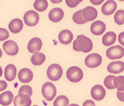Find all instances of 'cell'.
Instances as JSON below:
<instances>
[{
  "label": "cell",
  "mask_w": 124,
  "mask_h": 106,
  "mask_svg": "<svg viewBox=\"0 0 124 106\" xmlns=\"http://www.w3.org/2000/svg\"><path fill=\"white\" fill-rule=\"evenodd\" d=\"M93 49V41L85 35H79L73 41V50L77 52L89 53Z\"/></svg>",
  "instance_id": "1"
},
{
  "label": "cell",
  "mask_w": 124,
  "mask_h": 106,
  "mask_svg": "<svg viewBox=\"0 0 124 106\" xmlns=\"http://www.w3.org/2000/svg\"><path fill=\"white\" fill-rule=\"evenodd\" d=\"M41 94L46 101H54L57 98V88L51 81H47L41 87Z\"/></svg>",
  "instance_id": "2"
},
{
  "label": "cell",
  "mask_w": 124,
  "mask_h": 106,
  "mask_svg": "<svg viewBox=\"0 0 124 106\" xmlns=\"http://www.w3.org/2000/svg\"><path fill=\"white\" fill-rule=\"evenodd\" d=\"M63 75V70H62V67L59 64L54 63L51 65L48 66L47 68V77L49 80L51 81H58L60 80V78Z\"/></svg>",
  "instance_id": "3"
},
{
  "label": "cell",
  "mask_w": 124,
  "mask_h": 106,
  "mask_svg": "<svg viewBox=\"0 0 124 106\" xmlns=\"http://www.w3.org/2000/svg\"><path fill=\"white\" fill-rule=\"evenodd\" d=\"M84 77V73L78 66H71L66 70V78L71 82H79Z\"/></svg>",
  "instance_id": "4"
},
{
  "label": "cell",
  "mask_w": 124,
  "mask_h": 106,
  "mask_svg": "<svg viewBox=\"0 0 124 106\" xmlns=\"http://www.w3.org/2000/svg\"><path fill=\"white\" fill-rule=\"evenodd\" d=\"M39 14L37 11L34 10H30V11H26L25 14L23 16V22L26 26H30V27H34L38 24L39 22Z\"/></svg>",
  "instance_id": "5"
},
{
  "label": "cell",
  "mask_w": 124,
  "mask_h": 106,
  "mask_svg": "<svg viewBox=\"0 0 124 106\" xmlns=\"http://www.w3.org/2000/svg\"><path fill=\"white\" fill-rule=\"evenodd\" d=\"M106 55L108 59L118 61L119 59H122L124 56V47L122 46H111L106 51Z\"/></svg>",
  "instance_id": "6"
},
{
  "label": "cell",
  "mask_w": 124,
  "mask_h": 106,
  "mask_svg": "<svg viewBox=\"0 0 124 106\" xmlns=\"http://www.w3.org/2000/svg\"><path fill=\"white\" fill-rule=\"evenodd\" d=\"M102 63V57L98 53H90L85 59V65L89 68H96Z\"/></svg>",
  "instance_id": "7"
},
{
  "label": "cell",
  "mask_w": 124,
  "mask_h": 106,
  "mask_svg": "<svg viewBox=\"0 0 124 106\" xmlns=\"http://www.w3.org/2000/svg\"><path fill=\"white\" fill-rule=\"evenodd\" d=\"M2 50L6 54L13 56V55H16L19 53V46L13 40H7L2 45Z\"/></svg>",
  "instance_id": "8"
},
{
  "label": "cell",
  "mask_w": 124,
  "mask_h": 106,
  "mask_svg": "<svg viewBox=\"0 0 124 106\" xmlns=\"http://www.w3.org/2000/svg\"><path fill=\"white\" fill-rule=\"evenodd\" d=\"M41 48H43V40L38 37H34L32 38L27 43V51L32 54L37 52H40Z\"/></svg>",
  "instance_id": "9"
},
{
  "label": "cell",
  "mask_w": 124,
  "mask_h": 106,
  "mask_svg": "<svg viewBox=\"0 0 124 106\" xmlns=\"http://www.w3.org/2000/svg\"><path fill=\"white\" fill-rule=\"evenodd\" d=\"M17 78H19V80L21 81V82L23 83H28L31 82V81L33 80V78H34V73L32 72V69H30V68H22V69H20L19 72H17Z\"/></svg>",
  "instance_id": "10"
},
{
  "label": "cell",
  "mask_w": 124,
  "mask_h": 106,
  "mask_svg": "<svg viewBox=\"0 0 124 106\" xmlns=\"http://www.w3.org/2000/svg\"><path fill=\"white\" fill-rule=\"evenodd\" d=\"M90 95L95 101H101L106 96V89L100 85H96L90 90Z\"/></svg>",
  "instance_id": "11"
},
{
  "label": "cell",
  "mask_w": 124,
  "mask_h": 106,
  "mask_svg": "<svg viewBox=\"0 0 124 106\" xmlns=\"http://www.w3.org/2000/svg\"><path fill=\"white\" fill-rule=\"evenodd\" d=\"M106 24L102 21H95L90 25V33L95 36H100L106 32Z\"/></svg>",
  "instance_id": "12"
},
{
  "label": "cell",
  "mask_w": 124,
  "mask_h": 106,
  "mask_svg": "<svg viewBox=\"0 0 124 106\" xmlns=\"http://www.w3.org/2000/svg\"><path fill=\"white\" fill-rule=\"evenodd\" d=\"M9 32L12 34H19L22 32L24 27V22L20 19H13L12 21L9 23Z\"/></svg>",
  "instance_id": "13"
},
{
  "label": "cell",
  "mask_w": 124,
  "mask_h": 106,
  "mask_svg": "<svg viewBox=\"0 0 124 106\" xmlns=\"http://www.w3.org/2000/svg\"><path fill=\"white\" fill-rule=\"evenodd\" d=\"M48 17L51 22L54 23H58L63 20L64 17V11L62 10L61 8H54L51 9V11H49V14H48Z\"/></svg>",
  "instance_id": "14"
},
{
  "label": "cell",
  "mask_w": 124,
  "mask_h": 106,
  "mask_svg": "<svg viewBox=\"0 0 124 106\" xmlns=\"http://www.w3.org/2000/svg\"><path fill=\"white\" fill-rule=\"evenodd\" d=\"M3 75H4L6 80H8V81L14 80L17 75V70H16V67H15L14 64H8L3 70Z\"/></svg>",
  "instance_id": "15"
},
{
  "label": "cell",
  "mask_w": 124,
  "mask_h": 106,
  "mask_svg": "<svg viewBox=\"0 0 124 106\" xmlns=\"http://www.w3.org/2000/svg\"><path fill=\"white\" fill-rule=\"evenodd\" d=\"M82 11H83V16L86 22L95 21L97 19V16H98V12H97V10L94 7H86Z\"/></svg>",
  "instance_id": "16"
},
{
  "label": "cell",
  "mask_w": 124,
  "mask_h": 106,
  "mask_svg": "<svg viewBox=\"0 0 124 106\" xmlns=\"http://www.w3.org/2000/svg\"><path fill=\"white\" fill-rule=\"evenodd\" d=\"M107 70L111 74H120L124 70V62L122 61H113L109 63L107 66Z\"/></svg>",
  "instance_id": "17"
},
{
  "label": "cell",
  "mask_w": 124,
  "mask_h": 106,
  "mask_svg": "<svg viewBox=\"0 0 124 106\" xmlns=\"http://www.w3.org/2000/svg\"><path fill=\"white\" fill-rule=\"evenodd\" d=\"M58 39L62 45H69L73 41V33L69 29H63L59 33Z\"/></svg>",
  "instance_id": "18"
},
{
  "label": "cell",
  "mask_w": 124,
  "mask_h": 106,
  "mask_svg": "<svg viewBox=\"0 0 124 106\" xmlns=\"http://www.w3.org/2000/svg\"><path fill=\"white\" fill-rule=\"evenodd\" d=\"M116 7L118 6H116V1H113V0H108V1H106L105 3L102 4L101 11H102V13L105 15H111L116 12Z\"/></svg>",
  "instance_id": "19"
},
{
  "label": "cell",
  "mask_w": 124,
  "mask_h": 106,
  "mask_svg": "<svg viewBox=\"0 0 124 106\" xmlns=\"http://www.w3.org/2000/svg\"><path fill=\"white\" fill-rule=\"evenodd\" d=\"M13 105L14 106H32V99L30 96L17 94L16 96H14Z\"/></svg>",
  "instance_id": "20"
},
{
  "label": "cell",
  "mask_w": 124,
  "mask_h": 106,
  "mask_svg": "<svg viewBox=\"0 0 124 106\" xmlns=\"http://www.w3.org/2000/svg\"><path fill=\"white\" fill-rule=\"evenodd\" d=\"M14 100V95L11 91H3L0 94V105L1 106H8Z\"/></svg>",
  "instance_id": "21"
},
{
  "label": "cell",
  "mask_w": 124,
  "mask_h": 106,
  "mask_svg": "<svg viewBox=\"0 0 124 106\" xmlns=\"http://www.w3.org/2000/svg\"><path fill=\"white\" fill-rule=\"evenodd\" d=\"M46 61V55L44 54L43 52H37L32 54L31 56V63L33 64L34 66H39V65H43Z\"/></svg>",
  "instance_id": "22"
},
{
  "label": "cell",
  "mask_w": 124,
  "mask_h": 106,
  "mask_svg": "<svg viewBox=\"0 0 124 106\" xmlns=\"http://www.w3.org/2000/svg\"><path fill=\"white\" fill-rule=\"evenodd\" d=\"M116 41V35L114 32H108L103 35L102 37V45L110 47V46H113V43Z\"/></svg>",
  "instance_id": "23"
},
{
  "label": "cell",
  "mask_w": 124,
  "mask_h": 106,
  "mask_svg": "<svg viewBox=\"0 0 124 106\" xmlns=\"http://www.w3.org/2000/svg\"><path fill=\"white\" fill-rule=\"evenodd\" d=\"M48 1L47 0H35L34 2V9L37 12H44L48 9Z\"/></svg>",
  "instance_id": "24"
},
{
  "label": "cell",
  "mask_w": 124,
  "mask_h": 106,
  "mask_svg": "<svg viewBox=\"0 0 124 106\" xmlns=\"http://www.w3.org/2000/svg\"><path fill=\"white\" fill-rule=\"evenodd\" d=\"M70 101L65 95H59L54 100V106H69Z\"/></svg>",
  "instance_id": "25"
},
{
  "label": "cell",
  "mask_w": 124,
  "mask_h": 106,
  "mask_svg": "<svg viewBox=\"0 0 124 106\" xmlns=\"http://www.w3.org/2000/svg\"><path fill=\"white\" fill-rule=\"evenodd\" d=\"M72 20L75 24H77V25H83V24L87 23V22L85 21V19H84V16H83V11L82 10L76 11V12L73 14Z\"/></svg>",
  "instance_id": "26"
},
{
  "label": "cell",
  "mask_w": 124,
  "mask_h": 106,
  "mask_svg": "<svg viewBox=\"0 0 124 106\" xmlns=\"http://www.w3.org/2000/svg\"><path fill=\"white\" fill-rule=\"evenodd\" d=\"M114 80H116V76H113V75H109V76H107L105 78V80H103V85H105V87L107 88V89L112 90V89H114Z\"/></svg>",
  "instance_id": "27"
},
{
  "label": "cell",
  "mask_w": 124,
  "mask_h": 106,
  "mask_svg": "<svg viewBox=\"0 0 124 106\" xmlns=\"http://www.w3.org/2000/svg\"><path fill=\"white\" fill-rule=\"evenodd\" d=\"M114 89H116L118 91H124V76L116 77V80H114Z\"/></svg>",
  "instance_id": "28"
},
{
  "label": "cell",
  "mask_w": 124,
  "mask_h": 106,
  "mask_svg": "<svg viewBox=\"0 0 124 106\" xmlns=\"http://www.w3.org/2000/svg\"><path fill=\"white\" fill-rule=\"evenodd\" d=\"M19 94H22V95H26V96H32L33 94V89L31 86L28 85H24L22 86L21 88L19 89Z\"/></svg>",
  "instance_id": "29"
},
{
  "label": "cell",
  "mask_w": 124,
  "mask_h": 106,
  "mask_svg": "<svg viewBox=\"0 0 124 106\" xmlns=\"http://www.w3.org/2000/svg\"><path fill=\"white\" fill-rule=\"evenodd\" d=\"M114 22L118 25H123L124 24V10H119L114 14Z\"/></svg>",
  "instance_id": "30"
},
{
  "label": "cell",
  "mask_w": 124,
  "mask_h": 106,
  "mask_svg": "<svg viewBox=\"0 0 124 106\" xmlns=\"http://www.w3.org/2000/svg\"><path fill=\"white\" fill-rule=\"evenodd\" d=\"M10 37V32L6 28L0 27V41H7Z\"/></svg>",
  "instance_id": "31"
},
{
  "label": "cell",
  "mask_w": 124,
  "mask_h": 106,
  "mask_svg": "<svg viewBox=\"0 0 124 106\" xmlns=\"http://www.w3.org/2000/svg\"><path fill=\"white\" fill-rule=\"evenodd\" d=\"M83 0H65V3L69 8H75L77 7Z\"/></svg>",
  "instance_id": "32"
},
{
  "label": "cell",
  "mask_w": 124,
  "mask_h": 106,
  "mask_svg": "<svg viewBox=\"0 0 124 106\" xmlns=\"http://www.w3.org/2000/svg\"><path fill=\"white\" fill-rule=\"evenodd\" d=\"M7 87H8V82L6 80H0V92L6 91Z\"/></svg>",
  "instance_id": "33"
},
{
  "label": "cell",
  "mask_w": 124,
  "mask_h": 106,
  "mask_svg": "<svg viewBox=\"0 0 124 106\" xmlns=\"http://www.w3.org/2000/svg\"><path fill=\"white\" fill-rule=\"evenodd\" d=\"M118 40H119V42H120V45L122 46V47H124V32H122V33H120V34H119Z\"/></svg>",
  "instance_id": "34"
},
{
  "label": "cell",
  "mask_w": 124,
  "mask_h": 106,
  "mask_svg": "<svg viewBox=\"0 0 124 106\" xmlns=\"http://www.w3.org/2000/svg\"><path fill=\"white\" fill-rule=\"evenodd\" d=\"M83 106H96V104H95V102L92 100H86L85 102L83 103Z\"/></svg>",
  "instance_id": "35"
},
{
  "label": "cell",
  "mask_w": 124,
  "mask_h": 106,
  "mask_svg": "<svg viewBox=\"0 0 124 106\" xmlns=\"http://www.w3.org/2000/svg\"><path fill=\"white\" fill-rule=\"evenodd\" d=\"M116 96H118V99L121 101V102H124V91H118Z\"/></svg>",
  "instance_id": "36"
},
{
  "label": "cell",
  "mask_w": 124,
  "mask_h": 106,
  "mask_svg": "<svg viewBox=\"0 0 124 106\" xmlns=\"http://www.w3.org/2000/svg\"><path fill=\"white\" fill-rule=\"evenodd\" d=\"M89 1L92 2L94 6H99V4H101L103 1H105V0H89Z\"/></svg>",
  "instance_id": "37"
},
{
  "label": "cell",
  "mask_w": 124,
  "mask_h": 106,
  "mask_svg": "<svg viewBox=\"0 0 124 106\" xmlns=\"http://www.w3.org/2000/svg\"><path fill=\"white\" fill-rule=\"evenodd\" d=\"M50 1L52 3H60V2H62V0H50Z\"/></svg>",
  "instance_id": "38"
},
{
  "label": "cell",
  "mask_w": 124,
  "mask_h": 106,
  "mask_svg": "<svg viewBox=\"0 0 124 106\" xmlns=\"http://www.w3.org/2000/svg\"><path fill=\"white\" fill-rule=\"evenodd\" d=\"M3 75V70H2V68H1V66H0V77Z\"/></svg>",
  "instance_id": "39"
},
{
  "label": "cell",
  "mask_w": 124,
  "mask_h": 106,
  "mask_svg": "<svg viewBox=\"0 0 124 106\" xmlns=\"http://www.w3.org/2000/svg\"><path fill=\"white\" fill-rule=\"evenodd\" d=\"M69 106H79V105H77V104H70Z\"/></svg>",
  "instance_id": "40"
},
{
  "label": "cell",
  "mask_w": 124,
  "mask_h": 106,
  "mask_svg": "<svg viewBox=\"0 0 124 106\" xmlns=\"http://www.w3.org/2000/svg\"><path fill=\"white\" fill-rule=\"evenodd\" d=\"M1 56H2V50L0 49V57H1Z\"/></svg>",
  "instance_id": "41"
},
{
  "label": "cell",
  "mask_w": 124,
  "mask_h": 106,
  "mask_svg": "<svg viewBox=\"0 0 124 106\" xmlns=\"http://www.w3.org/2000/svg\"><path fill=\"white\" fill-rule=\"evenodd\" d=\"M119 1H124V0H119Z\"/></svg>",
  "instance_id": "42"
},
{
  "label": "cell",
  "mask_w": 124,
  "mask_h": 106,
  "mask_svg": "<svg viewBox=\"0 0 124 106\" xmlns=\"http://www.w3.org/2000/svg\"><path fill=\"white\" fill-rule=\"evenodd\" d=\"M34 106H38V105H34Z\"/></svg>",
  "instance_id": "43"
}]
</instances>
